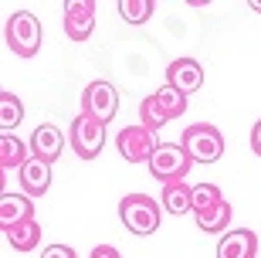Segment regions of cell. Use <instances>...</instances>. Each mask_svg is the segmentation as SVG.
Here are the masks:
<instances>
[{
    "label": "cell",
    "instance_id": "obj_1",
    "mask_svg": "<svg viewBox=\"0 0 261 258\" xmlns=\"http://www.w3.org/2000/svg\"><path fill=\"white\" fill-rule=\"evenodd\" d=\"M4 41L17 58H34L41 51V41H44L41 20L31 10H14L7 17V28H4Z\"/></svg>",
    "mask_w": 261,
    "mask_h": 258
},
{
    "label": "cell",
    "instance_id": "obj_2",
    "mask_svg": "<svg viewBox=\"0 0 261 258\" xmlns=\"http://www.w3.org/2000/svg\"><path fill=\"white\" fill-rule=\"evenodd\" d=\"M160 214L163 204H156L149 194H126L119 201V218L133 234H153L160 228Z\"/></svg>",
    "mask_w": 261,
    "mask_h": 258
},
{
    "label": "cell",
    "instance_id": "obj_3",
    "mask_svg": "<svg viewBox=\"0 0 261 258\" xmlns=\"http://www.w3.org/2000/svg\"><path fill=\"white\" fill-rule=\"evenodd\" d=\"M180 146H184L194 163H217L224 156V136L217 126L211 123H194L187 126L184 136H180Z\"/></svg>",
    "mask_w": 261,
    "mask_h": 258
},
{
    "label": "cell",
    "instance_id": "obj_4",
    "mask_svg": "<svg viewBox=\"0 0 261 258\" xmlns=\"http://www.w3.org/2000/svg\"><path fill=\"white\" fill-rule=\"evenodd\" d=\"M119 112V92L112 82L98 78V82H88L85 92H82V115L95 119V123H112Z\"/></svg>",
    "mask_w": 261,
    "mask_h": 258
},
{
    "label": "cell",
    "instance_id": "obj_5",
    "mask_svg": "<svg viewBox=\"0 0 261 258\" xmlns=\"http://www.w3.org/2000/svg\"><path fill=\"white\" fill-rule=\"evenodd\" d=\"M190 153H187L180 143H160V150L153 153V160H149V173H153L156 180L163 183H176L184 180L187 173H190Z\"/></svg>",
    "mask_w": 261,
    "mask_h": 258
},
{
    "label": "cell",
    "instance_id": "obj_6",
    "mask_svg": "<svg viewBox=\"0 0 261 258\" xmlns=\"http://www.w3.org/2000/svg\"><path fill=\"white\" fill-rule=\"evenodd\" d=\"M68 143L82 160H95L102 153V146H106V126L88 119V115H78L68 126Z\"/></svg>",
    "mask_w": 261,
    "mask_h": 258
},
{
    "label": "cell",
    "instance_id": "obj_7",
    "mask_svg": "<svg viewBox=\"0 0 261 258\" xmlns=\"http://www.w3.org/2000/svg\"><path fill=\"white\" fill-rule=\"evenodd\" d=\"M116 146H119V156L126 163H149L153 153L160 150V139H156V133H149L146 126L136 123V126H126L116 136Z\"/></svg>",
    "mask_w": 261,
    "mask_h": 258
},
{
    "label": "cell",
    "instance_id": "obj_8",
    "mask_svg": "<svg viewBox=\"0 0 261 258\" xmlns=\"http://www.w3.org/2000/svg\"><path fill=\"white\" fill-rule=\"evenodd\" d=\"M95 4L92 0H68L65 4V34L68 41H75V44H82V41L92 38V31H95Z\"/></svg>",
    "mask_w": 261,
    "mask_h": 258
},
{
    "label": "cell",
    "instance_id": "obj_9",
    "mask_svg": "<svg viewBox=\"0 0 261 258\" xmlns=\"http://www.w3.org/2000/svg\"><path fill=\"white\" fill-rule=\"evenodd\" d=\"M166 85H173L176 92H184V96L200 92V88H203L200 61H194V58H173V61L166 65Z\"/></svg>",
    "mask_w": 261,
    "mask_h": 258
},
{
    "label": "cell",
    "instance_id": "obj_10",
    "mask_svg": "<svg viewBox=\"0 0 261 258\" xmlns=\"http://www.w3.org/2000/svg\"><path fill=\"white\" fill-rule=\"evenodd\" d=\"M31 156H38L44 163H55L61 153H65V133H61L55 123H41L31 136Z\"/></svg>",
    "mask_w": 261,
    "mask_h": 258
},
{
    "label": "cell",
    "instance_id": "obj_11",
    "mask_svg": "<svg viewBox=\"0 0 261 258\" xmlns=\"http://www.w3.org/2000/svg\"><path fill=\"white\" fill-rule=\"evenodd\" d=\"M217 258H258V234L251 228H238V231L221 234Z\"/></svg>",
    "mask_w": 261,
    "mask_h": 258
},
{
    "label": "cell",
    "instance_id": "obj_12",
    "mask_svg": "<svg viewBox=\"0 0 261 258\" xmlns=\"http://www.w3.org/2000/svg\"><path fill=\"white\" fill-rule=\"evenodd\" d=\"M31 218H34V204H31L28 194H10V191L0 194V228L4 231Z\"/></svg>",
    "mask_w": 261,
    "mask_h": 258
},
{
    "label": "cell",
    "instance_id": "obj_13",
    "mask_svg": "<svg viewBox=\"0 0 261 258\" xmlns=\"http://www.w3.org/2000/svg\"><path fill=\"white\" fill-rule=\"evenodd\" d=\"M20 187L28 197H44L51 187V163L38 160V156H31L24 163V170H20Z\"/></svg>",
    "mask_w": 261,
    "mask_h": 258
},
{
    "label": "cell",
    "instance_id": "obj_14",
    "mask_svg": "<svg viewBox=\"0 0 261 258\" xmlns=\"http://www.w3.org/2000/svg\"><path fill=\"white\" fill-rule=\"evenodd\" d=\"M160 204H163V210H170L173 218H180V214H194V187H190L187 180L166 183L163 194H160Z\"/></svg>",
    "mask_w": 261,
    "mask_h": 258
},
{
    "label": "cell",
    "instance_id": "obj_15",
    "mask_svg": "<svg viewBox=\"0 0 261 258\" xmlns=\"http://www.w3.org/2000/svg\"><path fill=\"white\" fill-rule=\"evenodd\" d=\"M4 238H7V245L14 251H34L41 241V224L34 218L31 221H20V224H14V228L4 231Z\"/></svg>",
    "mask_w": 261,
    "mask_h": 258
},
{
    "label": "cell",
    "instance_id": "obj_16",
    "mask_svg": "<svg viewBox=\"0 0 261 258\" xmlns=\"http://www.w3.org/2000/svg\"><path fill=\"white\" fill-rule=\"evenodd\" d=\"M28 150H31V146H24L14 133H4V136H0V167L20 173V170H24V163L31 160Z\"/></svg>",
    "mask_w": 261,
    "mask_h": 258
},
{
    "label": "cell",
    "instance_id": "obj_17",
    "mask_svg": "<svg viewBox=\"0 0 261 258\" xmlns=\"http://www.w3.org/2000/svg\"><path fill=\"white\" fill-rule=\"evenodd\" d=\"M231 214H234V207L224 201V204H217V207L203 210V214H194V218H197V228H200L203 234H217V231L227 234V228H231Z\"/></svg>",
    "mask_w": 261,
    "mask_h": 258
},
{
    "label": "cell",
    "instance_id": "obj_18",
    "mask_svg": "<svg viewBox=\"0 0 261 258\" xmlns=\"http://www.w3.org/2000/svg\"><path fill=\"white\" fill-rule=\"evenodd\" d=\"M153 99H156V105L163 109V115L170 119V123H173V119H180V115L187 112V96H184V92H176L173 85H160L153 92Z\"/></svg>",
    "mask_w": 261,
    "mask_h": 258
},
{
    "label": "cell",
    "instance_id": "obj_19",
    "mask_svg": "<svg viewBox=\"0 0 261 258\" xmlns=\"http://www.w3.org/2000/svg\"><path fill=\"white\" fill-rule=\"evenodd\" d=\"M24 123V102H20L14 92H0V129L4 133H10V129H17V126Z\"/></svg>",
    "mask_w": 261,
    "mask_h": 258
},
{
    "label": "cell",
    "instance_id": "obj_20",
    "mask_svg": "<svg viewBox=\"0 0 261 258\" xmlns=\"http://www.w3.org/2000/svg\"><path fill=\"white\" fill-rule=\"evenodd\" d=\"M153 10H156L153 0H119V14L126 24H146L153 17Z\"/></svg>",
    "mask_w": 261,
    "mask_h": 258
},
{
    "label": "cell",
    "instance_id": "obj_21",
    "mask_svg": "<svg viewBox=\"0 0 261 258\" xmlns=\"http://www.w3.org/2000/svg\"><path fill=\"white\" fill-rule=\"evenodd\" d=\"M139 126H146L149 133H160L163 126H170V119L163 115V109L156 105L153 96H146L143 102H139Z\"/></svg>",
    "mask_w": 261,
    "mask_h": 258
},
{
    "label": "cell",
    "instance_id": "obj_22",
    "mask_svg": "<svg viewBox=\"0 0 261 258\" xmlns=\"http://www.w3.org/2000/svg\"><path fill=\"white\" fill-rule=\"evenodd\" d=\"M217 204H224V194L217 183H194V214H203Z\"/></svg>",
    "mask_w": 261,
    "mask_h": 258
},
{
    "label": "cell",
    "instance_id": "obj_23",
    "mask_svg": "<svg viewBox=\"0 0 261 258\" xmlns=\"http://www.w3.org/2000/svg\"><path fill=\"white\" fill-rule=\"evenodd\" d=\"M41 258H78L75 248H68V245H48V248L41 251Z\"/></svg>",
    "mask_w": 261,
    "mask_h": 258
},
{
    "label": "cell",
    "instance_id": "obj_24",
    "mask_svg": "<svg viewBox=\"0 0 261 258\" xmlns=\"http://www.w3.org/2000/svg\"><path fill=\"white\" fill-rule=\"evenodd\" d=\"M92 258H122V251L116 245H95L92 248Z\"/></svg>",
    "mask_w": 261,
    "mask_h": 258
},
{
    "label": "cell",
    "instance_id": "obj_25",
    "mask_svg": "<svg viewBox=\"0 0 261 258\" xmlns=\"http://www.w3.org/2000/svg\"><path fill=\"white\" fill-rule=\"evenodd\" d=\"M251 150L261 156V119L254 123V129H251Z\"/></svg>",
    "mask_w": 261,
    "mask_h": 258
},
{
    "label": "cell",
    "instance_id": "obj_26",
    "mask_svg": "<svg viewBox=\"0 0 261 258\" xmlns=\"http://www.w3.org/2000/svg\"><path fill=\"white\" fill-rule=\"evenodd\" d=\"M251 10H261V4H258V0H251Z\"/></svg>",
    "mask_w": 261,
    "mask_h": 258
}]
</instances>
